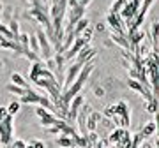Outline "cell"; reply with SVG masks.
Segmentation results:
<instances>
[{"mask_svg": "<svg viewBox=\"0 0 159 148\" xmlns=\"http://www.w3.org/2000/svg\"><path fill=\"white\" fill-rule=\"evenodd\" d=\"M12 146H20V148H23V146H27V143H23V141H14V143H11Z\"/></svg>", "mask_w": 159, "mask_h": 148, "instance_id": "cell-24", "label": "cell"}, {"mask_svg": "<svg viewBox=\"0 0 159 148\" xmlns=\"http://www.w3.org/2000/svg\"><path fill=\"white\" fill-rule=\"evenodd\" d=\"M142 139H145L142 132H138V134H134V139L131 141V145H129V146H131V148H136V146H140V145H142Z\"/></svg>", "mask_w": 159, "mask_h": 148, "instance_id": "cell-18", "label": "cell"}, {"mask_svg": "<svg viewBox=\"0 0 159 148\" xmlns=\"http://www.w3.org/2000/svg\"><path fill=\"white\" fill-rule=\"evenodd\" d=\"M12 137V115H7L6 118L0 122V145L9 146Z\"/></svg>", "mask_w": 159, "mask_h": 148, "instance_id": "cell-1", "label": "cell"}, {"mask_svg": "<svg viewBox=\"0 0 159 148\" xmlns=\"http://www.w3.org/2000/svg\"><path fill=\"white\" fill-rule=\"evenodd\" d=\"M111 41L113 42H117L119 46H122V50H127V51H131V44L129 41H127V35H122V34H111Z\"/></svg>", "mask_w": 159, "mask_h": 148, "instance_id": "cell-10", "label": "cell"}, {"mask_svg": "<svg viewBox=\"0 0 159 148\" xmlns=\"http://www.w3.org/2000/svg\"><path fill=\"white\" fill-rule=\"evenodd\" d=\"M96 95H97V97H102V95H104V90H102V88H97V90H96Z\"/></svg>", "mask_w": 159, "mask_h": 148, "instance_id": "cell-25", "label": "cell"}, {"mask_svg": "<svg viewBox=\"0 0 159 148\" xmlns=\"http://www.w3.org/2000/svg\"><path fill=\"white\" fill-rule=\"evenodd\" d=\"M20 106H21V104L18 102V101H12V102L9 104V109H7V111H9V115L18 113V111H20Z\"/></svg>", "mask_w": 159, "mask_h": 148, "instance_id": "cell-20", "label": "cell"}, {"mask_svg": "<svg viewBox=\"0 0 159 148\" xmlns=\"http://www.w3.org/2000/svg\"><path fill=\"white\" fill-rule=\"evenodd\" d=\"M29 46H32V51H34L35 55H39V57H41V48H39V41H37V37L29 35Z\"/></svg>", "mask_w": 159, "mask_h": 148, "instance_id": "cell-14", "label": "cell"}, {"mask_svg": "<svg viewBox=\"0 0 159 148\" xmlns=\"http://www.w3.org/2000/svg\"><path fill=\"white\" fill-rule=\"evenodd\" d=\"M9 30H11V34L14 35V41H18V35H20V25H18L16 20H11V23H9Z\"/></svg>", "mask_w": 159, "mask_h": 148, "instance_id": "cell-15", "label": "cell"}, {"mask_svg": "<svg viewBox=\"0 0 159 148\" xmlns=\"http://www.w3.org/2000/svg\"><path fill=\"white\" fill-rule=\"evenodd\" d=\"M7 115H9V111H7V108H4V106H2V108H0V122H2V120L6 118Z\"/></svg>", "mask_w": 159, "mask_h": 148, "instance_id": "cell-22", "label": "cell"}, {"mask_svg": "<svg viewBox=\"0 0 159 148\" xmlns=\"http://www.w3.org/2000/svg\"><path fill=\"white\" fill-rule=\"evenodd\" d=\"M11 81L14 83V85H18V86H25V88H29V83H27V81L23 80L20 74H16V72L11 74Z\"/></svg>", "mask_w": 159, "mask_h": 148, "instance_id": "cell-13", "label": "cell"}, {"mask_svg": "<svg viewBox=\"0 0 159 148\" xmlns=\"http://www.w3.org/2000/svg\"><path fill=\"white\" fill-rule=\"evenodd\" d=\"M37 41H39V48H41V57L44 58V60H48V58L53 57V46H51V42L48 39H46V34L44 30H39L37 32Z\"/></svg>", "mask_w": 159, "mask_h": 148, "instance_id": "cell-2", "label": "cell"}, {"mask_svg": "<svg viewBox=\"0 0 159 148\" xmlns=\"http://www.w3.org/2000/svg\"><path fill=\"white\" fill-rule=\"evenodd\" d=\"M157 131V125H156V122H148L147 125L142 129V134L143 137H148V136H154V132Z\"/></svg>", "mask_w": 159, "mask_h": 148, "instance_id": "cell-11", "label": "cell"}, {"mask_svg": "<svg viewBox=\"0 0 159 148\" xmlns=\"http://www.w3.org/2000/svg\"><path fill=\"white\" fill-rule=\"evenodd\" d=\"M2 11H4V9H2V2H0V14H2Z\"/></svg>", "mask_w": 159, "mask_h": 148, "instance_id": "cell-26", "label": "cell"}, {"mask_svg": "<svg viewBox=\"0 0 159 148\" xmlns=\"http://www.w3.org/2000/svg\"><path fill=\"white\" fill-rule=\"evenodd\" d=\"M124 4H125V0H115L113 4H111V12H117L119 14L120 9L124 7Z\"/></svg>", "mask_w": 159, "mask_h": 148, "instance_id": "cell-19", "label": "cell"}, {"mask_svg": "<svg viewBox=\"0 0 159 148\" xmlns=\"http://www.w3.org/2000/svg\"><path fill=\"white\" fill-rule=\"evenodd\" d=\"M113 115L120 116L122 122H124V127H129L131 125V116H129V108L125 106V102H119L117 106H113ZM111 115V116H113Z\"/></svg>", "mask_w": 159, "mask_h": 148, "instance_id": "cell-5", "label": "cell"}, {"mask_svg": "<svg viewBox=\"0 0 159 148\" xmlns=\"http://www.w3.org/2000/svg\"><path fill=\"white\" fill-rule=\"evenodd\" d=\"M97 120H101V115L96 113V111H89V115H87V131H96L97 127Z\"/></svg>", "mask_w": 159, "mask_h": 148, "instance_id": "cell-9", "label": "cell"}, {"mask_svg": "<svg viewBox=\"0 0 159 148\" xmlns=\"http://www.w3.org/2000/svg\"><path fill=\"white\" fill-rule=\"evenodd\" d=\"M39 101H41V95L37 92L30 90V88H27V92L21 95V102H25V104H35V106H37Z\"/></svg>", "mask_w": 159, "mask_h": 148, "instance_id": "cell-8", "label": "cell"}, {"mask_svg": "<svg viewBox=\"0 0 159 148\" xmlns=\"http://www.w3.org/2000/svg\"><path fill=\"white\" fill-rule=\"evenodd\" d=\"M81 67H83V65L76 62L74 65H71V67L67 69V72H66V76H64V81H62V90H66V88H67L71 83H73L74 78L78 76V72H80V69H81Z\"/></svg>", "mask_w": 159, "mask_h": 148, "instance_id": "cell-6", "label": "cell"}, {"mask_svg": "<svg viewBox=\"0 0 159 148\" xmlns=\"http://www.w3.org/2000/svg\"><path fill=\"white\" fill-rule=\"evenodd\" d=\"M148 111L150 113H157V99H152V101H148Z\"/></svg>", "mask_w": 159, "mask_h": 148, "instance_id": "cell-21", "label": "cell"}, {"mask_svg": "<svg viewBox=\"0 0 159 148\" xmlns=\"http://www.w3.org/2000/svg\"><path fill=\"white\" fill-rule=\"evenodd\" d=\"M156 0H143V4L140 6V9H138V12H142V14H145L147 16V12H148V9H150V6H152Z\"/></svg>", "mask_w": 159, "mask_h": 148, "instance_id": "cell-17", "label": "cell"}, {"mask_svg": "<svg viewBox=\"0 0 159 148\" xmlns=\"http://www.w3.org/2000/svg\"><path fill=\"white\" fill-rule=\"evenodd\" d=\"M108 25H110V28L113 30L115 34L127 35V34H125V25H124V21H122V18H120L117 12H110V14H108Z\"/></svg>", "mask_w": 159, "mask_h": 148, "instance_id": "cell-3", "label": "cell"}, {"mask_svg": "<svg viewBox=\"0 0 159 148\" xmlns=\"http://www.w3.org/2000/svg\"><path fill=\"white\" fill-rule=\"evenodd\" d=\"M30 146H37V148H43L44 146V143H39V141H32V143H29Z\"/></svg>", "mask_w": 159, "mask_h": 148, "instance_id": "cell-23", "label": "cell"}, {"mask_svg": "<svg viewBox=\"0 0 159 148\" xmlns=\"http://www.w3.org/2000/svg\"><path fill=\"white\" fill-rule=\"evenodd\" d=\"M57 145L58 146H76L74 145V139L71 136H67V134H62V137H58Z\"/></svg>", "mask_w": 159, "mask_h": 148, "instance_id": "cell-12", "label": "cell"}, {"mask_svg": "<svg viewBox=\"0 0 159 148\" xmlns=\"http://www.w3.org/2000/svg\"><path fill=\"white\" fill-rule=\"evenodd\" d=\"M35 111H37V115L41 116V125H43V127H51V125H55V122L58 120L55 115L51 113V111H48V109L43 108V106H41V108H37Z\"/></svg>", "mask_w": 159, "mask_h": 148, "instance_id": "cell-4", "label": "cell"}, {"mask_svg": "<svg viewBox=\"0 0 159 148\" xmlns=\"http://www.w3.org/2000/svg\"><path fill=\"white\" fill-rule=\"evenodd\" d=\"M94 57H96V50H92V48H89V44H85L78 51V55H76V62L81 63V65H85V62H89Z\"/></svg>", "mask_w": 159, "mask_h": 148, "instance_id": "cell-7", "label": "cell"}, {"mask_svg": "<svg viewBox=\"0 0 159 148\" xmlns=\"http://www.w3.org/2000/svg\"><path fill=\"white\" fill-rule=\"evenodd\" d=\"M29 88H30V86H29ZM7 90L12 92V94H18V95H23V94L27 92V88H25V86H18V85L12 83V85H7Z\"/></svg>", "mask_w": 159, "mask_h": 148, "instance_id": "cell-16", "label": "cell"}]
</instances>
